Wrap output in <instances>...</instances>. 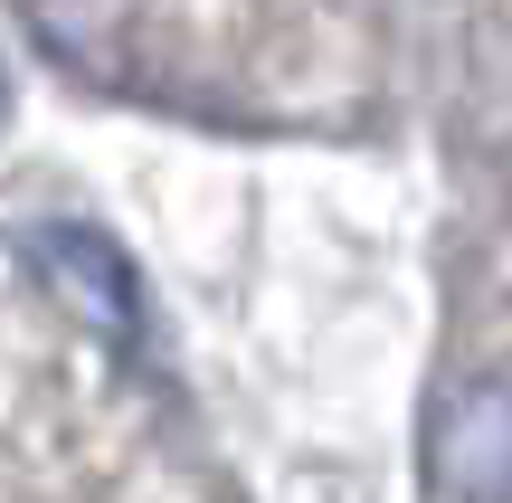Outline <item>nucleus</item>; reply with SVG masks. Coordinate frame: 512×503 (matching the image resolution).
<instances>
[{"mask_svg":"<svg viewBox=\"0 0 512 503\" xmlns=\"http://www.w3.org/2000/svg\"><path fill=\"white\" fill-rule=\"evenodd\" d=\"M427 466L456 503H512V371L456 380L427 428Z\"/></svg>","mask_w":512,"mask_h":503,"instance_id":"f257e3e1","label":"nucleus"},{"mask_svg":"<svg viewBox=\"0 0 512 503\" xmlns=\"http://www.w3.org/2000/svg\"><path fill=\"white\" fill-rule=\"evenodd\" d=\"M29 266H38V285H48V295H67V314L86 323V333L133 342L143 295H133V266L114 257L95 228H38V238H29Z\"/></svg>","mask_w":512,"mask_h":503,"instance_id":"f03ea898","label":"nucleus"}]
</instances>
